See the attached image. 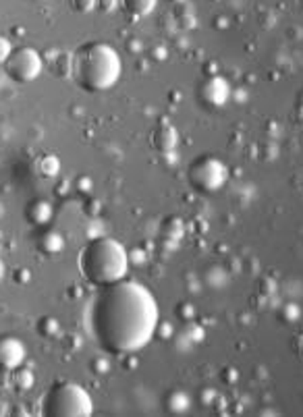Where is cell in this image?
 Listing matches in <instances>:
<instances>
[{"instance_id":"obj_25","label":"cell","mask_w":303,"mask_h":417,"mask_svg":"<svg viewBox=\"0 0 303 417\" xmlns=\"http://www.w3.org/2000/svg\"><path fill=\"white\" fill-rule=\"evenodd\" d=\"M299 6H302V9H303V0H299Z\"/></svg>"},{"instance_id":"obj_17","label":"cell","mask_w":303,"mask_h":417,"mask_svg":"<svg viewBox=\"0 0 303 417\" xmlns=\"http://www.w3.org/2000/svg\"><path fill=\"white\" fill-rule=\"evenodd\" d=\"M71 61H73V56H69V54H58L56 61H54V67H52L54 75H56V77H69Z\"/></svg>"},{"instance_id":"obj_15","label":"cell","mask_w":303,"mask_h":417,"mask_svg":"<svg viewBox=\"0 0 303 417\" xmlns=\"http://www.w3.org/2000/svg\"><path fill=\"white\" fill-rule=\"evenodd\" d=\"M38 334L40 336H44V339H52V336H56L58 332H61V324L52 318V316H44V318H40L38 320Z\"/></svg>"},{"instance_id":"obj_10","label":"cell","mask_w":303,"mask_h":417,"mask_svg":"<svg viewBox=\"0 0 303 417\" xmlns=\"http://www.w3.org/2000/svg\"><path fill=\"white\" fill-rule=\"evenodd\" d=\"M54 216V208L48 200H31L25 208V218L34 227H46Z\"/></svg>"},{"instance_id":"obj_4","label":"cell","mask_w":303,"mask_h":417,"mask_svg":"<svg viewBox=\"0 0 303 417\" xmlns=\"http://www.w3.org/2000/svg\"><path fill=\"white\" fill-rule=\"evenodd\" d=\"M93 401L90 393L77 382H56L42 398V416L48 417H90Z\"/></svg>"},{"instance_id":"obj_5","label":"cell","mask_w":303,"mask_h":417,"mask_svg":"<svg viewBox=\"0 0 303 417\" xmlns=\"http://www.w3.org/2000/svg\"><path fill=\"white\" fill-rule=\"evenodd\" d=\"M187 181L200 193H216L229 181V168L216 156H200L189 164Z\"/></svg>"},{"instance_id":"obj_13","label":"cell","mask_w":303,"mask_h":417,"mask_svg":"<svg viewBox=\"0 0 303 417\" xmlns=\"http://www.w3.org/2000/svg\"><path fill=\"white\" fill-rule=\"evenodd\" d=\"M34 166H36V173H38L42 179H48V181L56 179L58 173H61V160H58L54 154H42V156L36 160Z\"/></svg>"},{"instance_id":"obj_8","label":"cell","mask_w":303,"mask_h":417,"mask_svg":"<svg viewBox=\"0 0 303 417\" xmlns=\"http://www.w3.org/2000/svg\"><path fill=\"white\" fill-rule=\"evenodd\" d=\"M27 359V349L24 341H19L17 336H0V368L6 370H15L19 366H24Z\"/></svg>"},{"instance_id":"obj_19","label":"cell","mask_w":303,"mask_h":417,"mask_svg":"<svg viewBox=\"0 0 303 417\" xmlns=\"http://www.w3.org/2000/svg\"><path fill=\"white\" fill-rule=\"evenodd\" d=\"M13 50H15V48L11 44V40H9L6 36L0 34V67H4V63L9 61V56H11Z\"/></svg>"},{"instance_id":"obj_7","label":"cell","mask_w":303,"mask_h":417,"mask_svg":"<svg viewBox=\"0 0 303 417\" xmlns=\"http://www.w3.org/2000/svg\"><path fill=\"white\" fill-rule=\"evenodd\" d=\"M197 98H200L202 106H206L208 110H218L231 98V83L225 77H220L218 73L210 75L197 88Z\"/></svg>"},{"instance_id":"obj_1","label":"cell","mask_w":303,"mask_h":417,"mask_svg":"<svg viewBox=\"0 0 303 417\" xmlns=\"http://www.w3.org/2000/svg\"><path fill=\"white\" fill-rule=\"evenodd\" d=\"M160 324L154 293L135 280L102 287L90 307V330L108 355H133L150 345Z\"/></svg>"},{"instance_id":"obj_18","label":"cell","mask_w":303,"mask_h":417,"mask_svg":"<svg viewBox=\"0 0 303 417\" xmlns=\"http://www.w3.org/2000/svg\"><path fill=\"white\" fill-rule=\"evenodd\" d=\"M69 6L77 15H88L96 9V0H69Z\"/></svg>"},{"instance_id":"obj_24","label":"cell","mask_w":303,"mask_h":417,"mask_svg":"<svg viewBox=\"0 0 303 417\" xmlns=\"http://www.w3.org/2000/svg\"><path fill=\"white\" fill-rule=\"evenodd\" d=\"M166 2H170V4H181V2H185V0H166Z\"/></svg>"},{"instance_id":"obj_2","label":"cell","mask_w":303,"mask_h":417,"mask_svg":"<svg viewBox=\"0 0 303 417\" xmlns=\"http://www.w3.org/2000/svg\"><path fill=\"white\" fill-rule=\"evenodd\" d=\"M123 75V58L108 42H88L75 50L71 61L73 81L90 93L115 88Z\"/></svg>"},{"instance_id":"obj_3","label":"cell","mask_w":303,"mask_h":417,"mask_svg":"<svg viewBox=\"0 0 303 417\" xmlns=\"http://www.w3.org/2000/svg\"><path fill=\"white\" fill-rule=\"evenodd\" d=\"M79 274L92 287H108L125 280L129 272V254L113 237H96L79 252Z\"/></svg>"},{"instance_id":"obj_20","label":"cell","mask_w":303,"mask_h":417,"mask_svg":"<svg viewBox=\"0 0 303 417\" xmlns=\"http://www.w3.org/2000/svg\"><path fill=\"white\" fill-rule=\"evenodd\" d=\"M118 2H120V0H96V9H98L100 13H104V15H111V13L117 11Z\"/></svg>"},{"instance_id":"obj_16","label":"cell","mask_w":303,"mask_h":417,"mask_svg":"<svg viewBox=\"0 0 303 417\" xmlns=\"http://www.w3.org/2000/svg\"><path fill=\"white\" fill-rule=\"evenodd\" d=\"M163 235L168 239H179L183 235V222L179 218H168L163 225Z\"/></svg>"},{"instance_id":"obj_21","label":"cell","mask_w":303,"mask_h":417,"mask_svg":"<svg viewBox=\"0 0 303 417\" xmlns=\"http://www.w3.org/2000/svg\"><path fill=\"white\" fill-rule=\"evenodd\" d=\"M15 280L21 282V284H27V282L31 280V272H29V270H17V272H15Z\"/></svg>"},{"instance_id":"obj_23","label":"cell","mask_w":303,"mask_h":417,"mask_svg":"<svg viewBox=\"0 0 303 417\" xmlns=\"http://www.w3.org/2000/svg\"><path fill=\"white\" fill-rule=\"evenodd\" d=\"M4 278V264H2V259H0V280Z\"/></svg>"},{"instance_id":"obj_12","label":"cell","mask_w":303,"mask_h":417,"mask_svg":"<svg viewBox=\"0 0 303 417\" xmlns=\"http://www.w3.org/2000/svg\"><path fill=\"white\" fill-rule=\"evenodd\" d=\"M158 0H120V9L131 19H143L156 9Z\"/></svg>"},{"instance_id":"obj_14","label":"cell","mask_w":303,"mask_h":417,"mask_svg":"<svg viewBox=\"0 0 303 417\" xmlns=\"http://www.w3.org/2000/svg\"><path fill=\"white\" fill-rule=\"evenodd\" d=\"M34 382H36V374H34L31 368H27L25 364L11 371V384H13L19 393L29 391V388L34 386Z\"/></svg>"},{"instance_id":"obj_6","label":"cell","mask_w":303,"mask_h":417,"mask_svg":"<svg viewBox=\"0 0 303 417\" xmlns=\"http://www.w3.org/2000/svg\"><path fill=\"white\" fill-rule=\"evenodd\" d=\"M2 69L13 83H31L42 75L44 61L36 48L19 46L11 52Z\"/></svg>"},{"instance_id":"obj_9","label":"cell","mask_w":303,"mask_h":417,"mask_svg":"<svg viewBox=\"0 0 303 417\" xmlns=\"http://www.w3.org/2000/svg\"><path fill=\"white\" fill-rule=\"evenodd\" d=\"M179 143V133L175 129L173 123L168 120H160L154 129H152V135H150V145L158 152V154H168L177 148Z\"/></svg>"},{"instance_id":"obj_11","label":"cell","mask_w":303,"mask_h":417,"mask_svg":"<svg viewBox=\"0 0 303 417\" xmlns=\"http://www.w3.org/2000/svg\"><path fill=\"white\" fill-rule=\"evenodd\" d=\"M36 245H38V252L44 255H58L65 249V237L56 229H46L38 235L36 239Z\"/></svg>"},{"instance_id":"obj_22","label":"cell","mask_w":303,"mask_h":417,"mask_svg":"<svg viewBox=\"0 0 303 417\" xmlns=\"http://www.w3.org/2000/svg\"><path fill=\"white\" fill-rule=\"evenodd\" d=\"M11 384V370L0 368V386H9Z\"/></svg>"}]
</instances>
